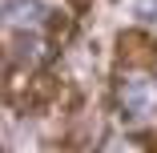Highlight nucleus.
I'll return each mask as SVG.
<instances>
[{"mask_svg": "<svg viewBox=\"0 0 157 153\" xmlns=\"http://www.w3.org/2000/svg\"><path fill=\"white\" fill-rule=\"evenodd\" d=\"M113 101H117L121 117H129V121L149 117L157 109V77L153 73H125L113 89Z\"/></svg>", "mask_w": 157, "mask_h": 153, "instance_id": "1", "label": "nucleus"}, {"mask_svg": "<svg viewBox=\"0 0 157 153\" xmlns=\"http://www.w3.org/2000/svg\"><path fill=\"white\" fill-rule=\"evenodd\" d=\"M48 8L40 0H4V20L12 28H33V24H44Z\"/></svg>", "mask_w": 157, "mask_h": 153, "instance_id": "2", "label": "nucleus"}, {"mask_svg": "<svg viewBox=\"0 0 157 153\" xmlns=\"http://www.w3.org/2000/svg\"><path fill=\"white\" fill-rule=\"evenodd\" d=\"M69 4H73L77 12H85V8H89V0H69Z\"/></svg>", "mask_w": 157, "mask_h": 153, "instance_id": "3", "label": "nucleus"}, {"mask_svg": "<svg viewBox=\"0 0 157 153\" xmlns=\"http://www.w3.org/2000/svg\"><path fill=\"white\" fill-rule=\"evenodd\" d=\"M145 153H157V137H153V141H149V149H145Z\"/></svg>", "mask_w": 157, "mask_h": 153, "instance_id": "4", "label": "nucleus"}]
</instances>
